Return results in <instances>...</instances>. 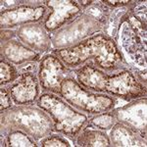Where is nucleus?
<instances>
[{"label": "nucleus", "instance_id": "obj_1", "mask_svg": "<svg viewBox=\"0 0 147 147\" xmlns=\"http://www.w3.org/2000/svg\"><path fill=\"white\" fill-rule=\"evenodd\" d=\"M52 54L71 70H76L85 64H91L107 73L129 69V62L117 41L104 32L93 35L76 46L52 50Z\"/></svg>", "mask_w": 147, "mask_h": 147}, {"label": "nucleus", "instance_id": "obj_2", "mask_svg": "<svg viewBox=\"0 0 147 147\" xmlns=\"http://www.w3.org/2000/svg\"><path fill=\"white\" fill-rule=\"evenodd\" d=\"M74 75L80 84L88 90L105 93L125 101L145 97L147 93L146 84L129 69L107 73L91 64H85L74 70Z\"/></svg>", "mask_w": 147, "mask_h": 147}, {"label": "nucleus", "instance_id": "obj_3", "mask_svg": "<svg viewBox=\"0 0 147 147\" xmlns=\"http://www.w3.org/2000/svg\"><path fill=\"white\" fill-rule=\"evenodd\" d=\"M22 130L35 141L55 132L51 118L35 104L15 105L1 112V134L6 136L11 130Z\"/></svg>", "mask_w": 147, "mask_h": 147}, {"label": "nucleus", "instance_id": "obj_4", "mask_svg": "<svg viewBox=\"0 0 147 147\" xmlns=\"http://www.w3.org/2000/svg\"><path fill=\"white\" fill-rule=\"evenodd\" d=\"M36 105L51 118L55 132L75 140L78 134L88 125V115L80 112L67 103L61 96L49 92H42Z\"/></svg>", "mask_w": 147, "mask_h": 147}, {"label": "nucleus", "instance_id": "obj_5", "mask_svg": "<svg viewBox=\"0 0 147 147\" xmlns=\"http://www.w3.org/2000/svg\"><path fill=\"white\" fill-rule=\"evenodd\" d=\"M61 97L75 109L90 116L112 111L117 105V98L88 90L80 84L74 76L63 80Z\"/></svg>", "mask_w": 147, "mask_h": 147}, {"label": "nucleus", "instance_id": "obj_6", "mask_svg": "<svg viewBox=\"0 0 147 147\" xmlns=\"http://www.w3.org/2000/svg\"><path fill=\"white\" fill-rule=\"evenodd\" d=\"M105 28L106 24L100 17L84 12L56 32H51L52 48L59 50L76 46L84 40L103 32Z\"/></svg>", "mask_w": 147, "mask_h": 147}, {"label": "nucleus", "instance_id": "obj_7", "mask_svg": "<svg viewBox=\"0 0 147 147\" xmlns=\"http://www.w3.org/2000/svg\"><path fill=\"white\" fill-rule=\"evenodd\" d=\"M129 7L127 13L120 21L119 28L122 27V45L127 54L138 65L146 64V20L137 14L136 5Z\"/></svg>", "mask_w": 147, "mask_h": 147}, {"label": "nucleus", "instance_id": "obj_8", "mask_svg": "<svg viewBox=\"0 0 147 147\" xmlns=\"http://www.w3.org/2000/svg\"><path fill=\"white\" fill-rule=\"evenodd\" d=\"M71 70L54 54H47L39 60L37 78L42 92L61 96V84L66 78L73 76Z\"/></svg>", "mask_w": 147, "mask_h": 147}, {"label": "nucleus", "instance_id": "obj_9", "mask_svg": "<svg viewBox=\"0 0 147 147\" xmlns=\"http://www.w3.org/2000/svg\"><path fill=\"white\" fill-rule=\"evenodd\" d=\"M49 14L48 7L39 3L16 4L0 13L1 30H12L27 24L40 23Z\"/></svg>", "mask_w": 147, "mask_h": 147}, {"label": "nucleus", "instance_id": "obj_10", "mask_svg": "<svg viewBox=\"0 0 147 147\" xmlns=\"http://www.w3.org/2000/svg\"><path fill=\"white\" fill-rule=\"evenodd\" d=\"M42 3L49 9V14L41 22L49 34L73 21L82 10L77 0H46Z\"/></svg>", "mask_w": 147, "mask_h": 147}, {"label": "nucleus", "instance_id": "obj_11", "mask_svg": "<svg viewBox=\"0 0 147 147\" xmlns=\"http://www.w3.org/2000/svg\"><path fill=\"white\" fill-rule=\"evenodd\" d=\"M146 110L147 98L145 96L130 100L124 106L114 108L112 112L118 123L127 125L146 138Z\"/></svg>", "mask_w": 147, "mask_h": 147}, {"label": "nucleus", "instance_id": "obj_12", "mask_svg": "<svg viewBox=\"0 0 147 147\" xmlns=\"http://www.w3.org/2000/svg\"><path fill=\"white\" fill-rule=\"evenodd\" d=\"M15 105L32 104L40 95V84L35 72H23L8 87Z\"/></svg>", "mask_w": 147, "mask_h": 147}, {"label": "nucleus", "instance_id": "obj_13", "mask_svg": "<svg viewBox=\"0 0 147 147\" xmlns=\"http://www.w3.org/2000/svg\"><path fill=\"white\" fill-rule=\"evenodd\" d=\"M16 30L19 41L37 53H44L52 47L50 34L44 28L41 22L20 26Z\"/></svg>", "mask_w": 147, "mask_h": 147}, {"label": "nucleus", "instance_id": "obj_14", "mask_svg": "<svg viewBox=\"0 0 147 147\" xmlns=\"http://www.w3.org/2000/svg\"><path fill=\"white\" fill-rule=\"evenodd\" d=\"M1 58L15 66H22L41 59V54L25 46L18 40L11 39L1 43Z\"/></svg>", "mask_w": 147, "mask_h": 147}, {"label": "nucleus", "instance_id": "obj_15", "mask_svg": "<svg viewBox=\"0 0 147 147\" xmlns=\"http://www.w3.org/2000/svg\"><path fill=\"white\" fill-rule=\"evenodd\" d=\"M111 146L116 147H146V138L127 125L116 123L110 131Z\"/></svg>", "mask_w": 147, "mask_h": 147}, {"label": "nucleus", "instance_id": "obj_16", "mask_svg": "<svg viewBox=\"0 0 147 147\" xmlns=\"http://www.w3.org/2000/svg\"><path fill=\"white\" fill-rule=\"evenodd\" d=\"M75 142L82 147H109L111 146L110 137L104 130L91 129L88 127L82 129L76 137Z\"/></svg>", "mask_w": 147, "mask_h": 147}, {"label": "nucleus", "instance_id": "obj_17", "mask_svg": "<svg viewBox=\"0 0 147 147\" xmlns=\"http://www.w3.org/2000/svg\"><path fill=\"white\" fill-rule=\"evenodd\" d=\"M5 136V146L11 147H36L37 141L22 130H11Z\"/></svg>", "mask_w": 147, "mask_h": 147}, {"label": "nucleus", "instance_id": "obj_18", "mask_svg": "<svg viewBox=\"0 0 147 147\" xmlns=\"http://www.w3.org/2000/svg\"><path fill=\"white\" fill-rule=\"evenodd\" d=\"M116 123H117V120H116L113 112L109 111V112L91 116L89 118L88 125L91 127H95L97 129L106 131V130L112 129V127Z\"/></svg>", "mask_w": 147, "mask_h": 147}, {"label": "nucleus", "instance_id": "obj_19", "mask_svg": "<svg viewBox=\"0 0 147 147\" xmlns=\"http://www.w3.org/2000/svg\"><path fill=\"white\" fill-rule=\"evenodd\" d=\"M18 69L15 65L1 58L0 61V85L6 86L7 84H12L19 78Z\"/></svg>", "mask_w": 147, "mask_h": 147}, {"label": "nucleus", "instance_id": "obj_20", "mask_svg": "<svg viewBox=\"0 0 147 147\" xmlns=\"http://www.w3.org/2000/svg\"><path fill=\"white\" fill-rule=\"evenodd\" d=\"M39 145L41 147H69L71 146V143L63 136L53 132L50 136L41 139L39 141Z\"/></svg>", "mask_w": 147, "mask_h": 147}, {"label": "nucleus", "instance_id": "obj_21", "mask_svg": "<svg viewBox=\"0 0 147 147\" xmlns=\"http://www.w3.org/2000/svg\"><path fill=\"white\" fill-rule=\"evenodd\" d=\"M13 100L7 86H1L0 88V112L8 110L13 107Z\"/></svg>", "mask_w": 147, "mask_h": 147}, {"label": "nucleus", "instance_id": "obj_22", "mask_svg": "<svg viewBox=\"0 0 147 147\" xmlns=\"http://www.w3.org/2000/svg\"><path fill=\"white\" fill-rule=\"evenodd\" d=\"M102 3L107 7H111V8H120V7L125 6H132L136 1H129V0H108V1H101Z\"/></svg>", "mask_w": 147, "mask_h": 147}, {"label": "nucleus", "instance_id": "obj_23", "mask_svg": "<svg viewBox=\"0 0 147 147\" xmlns=\"http://www.w3.org/2000/svg\"><path fill=\"white\" fill-rule=\"evenodd\" d=\"M17 30H1V43L13 39L16 36Z\"/></svg>", "mask_w": 147, "mask_h": 147}]
</instances>
